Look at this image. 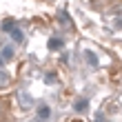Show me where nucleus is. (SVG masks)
<instances>
[{"label": "nucleus", "mask_w": 122, "mask_h": 122, "mask_svg": "<svg viewBox=\"0 0 122 122\" xmlns=\"http://www.w3.org/2000/svg\"><path fill=\"white\" fill-rule=\"evenodd\" d=\"M62 47V40H58V38H51V40H49V49H53V51H56V49H60Z\"/></svg>", "instance_id": "obj_1"}, {"label": "nucleus", "mask_w": 122, "mask_h": 122, "mask_svg": "<svg viewBox=\"0 0 122 122\" xmlns=\"http://www.w3.org/2000/svg\"><path fill=\"white\" fill-rule=\"evenodd\" d=\"M87 109V100H78L76 102V111H84Z\"/></svg>", "instance_id": "obj_2"}, {"label": "nucleus", "mask_w": 122, "mask_h": 122, "mask_svg": "<svg viewBox=\"0 0 122 122\" xmlns=\"http://www.w3.org/2000/svg\"><path fill=\"white\" fill-rule=\"evenodd\" d=\"M2 29L5 31H13V22H11V20H5V22H2Z\"/></svg>", "instance_id": "obj_3"}, {"label": "nucleus", "mask_w": 122, "mask_h": 122, "mask_svg": "<svg viewBox=\"0 0 122 122\" xmlns=\"http://www.w3.org/2000/svg\"><path fill=\"white\" fill-rule=\"evenodd\" d=\"M5 84H9V76L0 73V87H5Z\"/></svg>", "instance_id": "obj_4"}, {"label": "nucleus", "mask_w": 122, "mask_h": 122, "mask_svg": "<svg viewBox=\"0 0 122 122\" xmlns=\"http://www.w3.org/2000/svg\"><path fill=\"white\" fill-rule=\"evenodd\" d=\"M11 36H13V40H18V42L22 40V33H20L18 29H13V31H11Z\"/></svg>", "instance_id": "obj_5"}, {"label": "nucleus", "mask_w": 122, "mask_h": 122, "mask_svg": "<svg viewBox=\"0 0 122 122\" xmlns=\"http://www.w3.org/2000/svg\"><path fill=\"white\" fill-rule=\"evenodd\" d=\"M49 116V109L47 107H40V118H47Z\"/></svg>", "instance_id": "obj_6"}, {"label": "nucleus", "mask_w": 122, "mask_h": 122, "mask_svg": "<svg viewBox=\"0 0 122 122\" xmlns=\"http://www.w3.org/2000/svg\"><path fill=\"white\" fill-rule=\"evenodd\" d=\"M87 58H89V62H91V64H96V62H98V60H96V56H93L91 51H87Z\"/></svg>", "instance_id": "obj_7"}, {"label": "nucleus", "mask_w": 122, "mask_h": 122, "mask_svg": "<svg viewBox=\"0 0 122 122\" xmlns=\"http://www.w3.org/2000/svg\"><path fill=\"white\" fill-rule=\"evenodd\" d=\"M73 122H80V120H73Z\"/></svg>", "instance_id": "obj_8"}, {"label": "nucleus", "mask_w": 122, "mask_h": 122, "mask_svg": "<svg viewBox=\"0 0 122 122\" xmlns=\"http://www.w3.org/2000/svg\"><path fill=\"white\" fill-rule=\"evenodd\" d=\"M0 64H2V60H0Z\"/></svg>", "instance_id": "obj_9"}]
</instances>
